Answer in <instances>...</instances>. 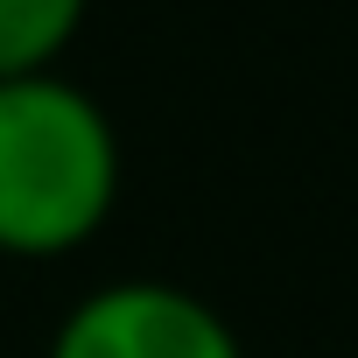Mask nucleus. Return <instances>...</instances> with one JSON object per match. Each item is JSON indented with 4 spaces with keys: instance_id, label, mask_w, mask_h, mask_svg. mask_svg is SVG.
<instances>
[{
    "instance_id": "2",
    "label": "nucleus",
    "mask_w": 358,
    "mask_h": 358,
    "mask_svg": "<svg viewBox=\"0 0 358 358\" xmlns=\"http://www.w3.org/2000/svg\"><path fill=\"white\" fill-rule=\"evenodd\" d=\"M50 358H246V344L225 323V309L204 302L197 288L127 274L85 288L57 316Z\"/></svg>"
},
{
    "instance_id": "3",
    "label": "nucleus",
    "mask_w": 358,
    "mask_h": 358,
    "mask_svg": "<svg viewBox=\"0 0 358 358\" xmlns=\"http://www.w3.org/2000/svg\"><path fill=\"white\" fill-rule=\"evenodd\" d=\"M85 15H92V0H0V78L57 71Z\"/></svg>"
},
{
    "instance_id": "1",
    "label": "nucleus",
    "mask_w": 358,
    "mask_h": 358,
    "mask_svg": "<svg viewBox=\"0 0 358 358\" xmlns=\"http://www.w3.org/2000/svg\"><path fill=\"white\" fill-rule=\"evenodd\" d=\"M120 204L113 113L64 71L0 78V260H64Z\"/></svg>"
}]
</instances>
